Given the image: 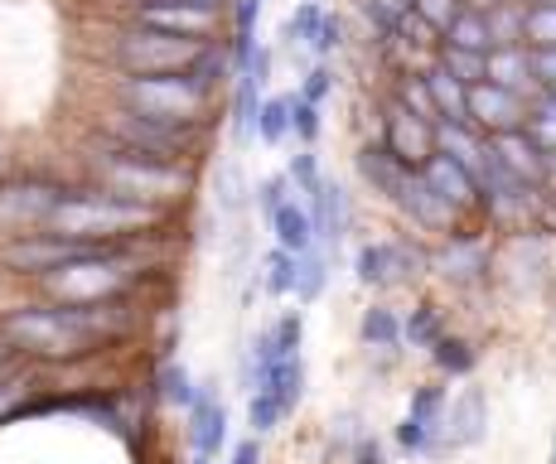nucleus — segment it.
Masks as SVG:
<instances>
[{
    "mask_svg": "<svg viewBox=\"0 0 556 464\" xmlns=\"http://www.w3.org/2000/svg\"><path fill=\"white\" fill-rule=\"evenodd\" d=\"M136 329V300H102V305H59V300H25L0 315V339L20 363H78L122 343Z\"/></svg>",
    "mask_w": 556,
    "mask_h": 464,
    "instance_id": "nucleus-1",
    "label": "nucleus"
},
{
    "mask_svg": "<svg viewBox=\"0 0 556 464\" xmlns=\"http://www.w3.org/2000/svg\"><path fill=\"white\" fill-rule=\"evenodd\" d=\"M179 223V213L141 203L131 193H116L98 185V179H68L53 203L49 233L73 237V242H92V247H122V242H165L169 228Z\"/></svg>",
    "mask_w": 556,
    "mask_h": 464,
    "instance_id": "nucleus-2",
    "label": "nucleus"
},
{
    "mask_svg": "<svg viewBox=\"0 0 556 464\" xmlns=\"http://www.w3.org/2000/svg\"><path fill=\"white\" fill-rule=\"evenodd\" d=\"M83 179H98V185L116 193L155 203V209L185 213V203L199 193V160H165V155H146V150L112 146L102 136H88L83 140Z\"/></svg>",
    "mask_w": 556,
    "mask_h": 464,
    "instance_id": "nucleus-3",
    "label": "nucleus"
},
{
    "mask_svg": "<svg viewBox=\"0 0 556 464\" xmlns=\"http://www.w3.org/2000/svg\"><path fill=\"white\" fill-rule=\"evenodd\" d=\"M160 242H122V247H88L83 256L63 262L59 272L35 280L39 300L59 305H102V300H136V290L151 280V256Z\"/></svg>",
    "mask_w": 556,
    "mask_h": 464,
    "instance_id": "nucleus-4",
    "label": "nucleus"
},
{
    "mask_svg": "<svg viewBox=\"0 0 556 464\" xmlns=\"http://www.w3.org/2000/svg\"><path fill=\"white\" fill-rule=\"evenodd\" d=\"M102 97L106 102H116V106H131V112L160 116V122L199 126V131H213V122H218V102H223V97L213 92L194 68L189 73H151V78L106 73Z\"/></svg>",
    "mask_w": 556,
    "mask_h": 464,
    "instance_id": "nucleus-5",
    "label": "nucleus"
},
{
    "mask_svg": "<svg viewBox=\"0 0 556 464\" xmlns=\"http://www.w3.org/2000/svg\"><path fill=\"white\" fill-rule=\"evenodd\" d=\"M208 49L203 39L165 35V29L136 25V20H112L102 29L98 59L106 73H126V78H151V73H189L199 53Z\"/></svg>",
    "mask_w": 556,
    "mask_h": 464,
    "instance_id": "nucleus-6",
    "label": "nucleus"
},
{
    "mask_svg": "<svg viewBox=\"0 0 556 464\" xmlns=\"http://www.w3.org/2000/svg\"><path fill=\"white\" fill-rule=\"evenodd\" d=\"M88 136H102V140H112V146L146 150V155H165V160H199L203 146H208V131H199V126L160 122V116L116 106V102H106V97L92 106Z\"/></svg>",
    "mask_w": 556,
    "mask_h": 464,
    "instance_id": "nucleus-7",
    "label": "nucleus"
},
{
    "mask_svg": "<svg viewBox=\"0 0 556 464\" xmlns=\"http://www.w3.org/2000/svg\"><path fill=\"white\" fill-rule=\"evenodd\" d=\"M68 179L63 175H35V170H5L0 175V237L35 233L49 223L53 203Z\"/></svg>",
    "mask_w": 556,
    "mask_h": 464,
    "instance_id": "nucleus-8",
    "label": "nucleus"
},
{
    "mask_svg": "<svg viewBox=\"0 0 556 464\" xmlns=\"http://www.w3.org/2000/svg\"><path fill=\"white\" fill-rule=\"evenodd\" d=\"M92 242H73V237H59L49 228H35V233H15V237H0V276L5 280H45L49 272H59L63 262L83 256Z\"/></svg>",
    "mask_w": 556,
    "mask_h": 464,
    "instance_id": "nucleus-9",
    "label": "nucleus"
},
{
    "mask_svg": "<svg viewBox=\"0 0 556 464\" xmlns=\"http://www.w3.org/2000/svg\"><path fill=\"white\" fill-rule=\"evenodd\" d=\"M426 272H431V247L412 242V237H378V242H363L354 252V280L368 290L406 286Z\"/></svg>",
    "mask_w": 556,
    "mask_h": 464,
    "instance_id": "nucleus-10",
    "label": "nucleus"
},
{
    "mask_svg": "<svg viewBox=\"0 0 556 464\" xmlns=\"http://www.w3.org/2000/svg\"><path fill=\"white\" fill-rule=\"evenodd\" d=\"M378 146L388 150L397 165L421 170L426 160L435 155V122H421L416 112H406L402 102H392V97H388V106H382V136H378Z\"/></svg>",
    "mask_w": 556,
    "mask_h": 464,
    "instance_id": "nucleus-11",
    "label": "nucleus"
},
{
    "mask_svg": "<svg viewBox=\"0 0 556 464\" xmlns=\"http://www.w3.org/2000/svg\"><path fill=\"white\" fill-rule=\"evenodd\" d=\"M392 209H397V213H402L406 223H412L416 233H431L435 242L465 228V213L451 209V203H445L441 193H435L431 185H426L421 175H406V185H402V193H397V203H392Z\"/></svg>",
    "mask_w": 556,
    "mask_h": 464,
    "instance_id": "nucleus-12",
    "label": "nucleus"
},
{
    "mask_svg": "<svg viewBox=\"0 0 556 464\" xmlns=\"http://www.w3.org/2000/svg\"><path fill=\"white\" fill-rule=\"evenodd\" d=\"M489 266H494V252H489V237L479 233H451L441 237V247L431 252V272L455 280V286H479V280H489Z\"/></svg>",
    "mask_w": 556,
    "mask_h": 464,
    "instance_id": "nucleus-13",
    "label": "nucleus"
},
{
    "mask_svg": "<svg viewBox=\"0 0 556 464\" xmlns=\"http://www.w3.org/2000/svg\"><path fill=\"white\" fill-rule=\"evenodd\" d=\"M465 116L479 136H504V131H522L528 122V97L498 88V83H475L465 102Z\"/></svg>",
    "mask_w": 556,
    "mask_h": 464,
    "instance_id": "nucleus-14",
    "label": "nucleus"
},
{
    "mask_svg": "<svg viewBox=\"0 0 556 464\" xmlns=\"http://www.w3.org/2000/svg\"><path fill=\"white\" fill-rule=\"evenodd\" d=\"M489 436V397L479 387H465L441 421V440H435V455H459V450H475Z\"/></svg>",
    "mask_w": 556,
    "mask_h": 464,
    "instance_id": "nucleus-15",
    "label": "nucleus"
},
{
    "mask_svg": "<svg viewBox=\"0 0 556 464\" xmlns=\"http://www.w3.org/2000/svg\"><path fill=\"white\" fill-rule=\"evenodd\" d=\"M185 436L194 455L218 460V450L228 446V406L218 397V383H199L194 402L185 406Z\"/></svg>",
    "mask_w": 556,
    "mask_h": 464,
    "instance_id": "nucleus-16",
    "label": "nucleus"
},
{
    "mask_svg": "<svg viewBox=\"0 0 556 464\" xmlns=\"http://www.w3.org/2000/svg\"><path fill=\"white\" fill-rule=\"evenodd\" d=\"M305 209H309V223H315V242L334 256L344 247L349 228H354V199H349V189L339 179H325V189L315 199H305Z\"/></svg>",
    "mask_w": 556,
    "mask_h": 464,
    "instance_id": "nucleus-17",
    "label": "nucleus"
},
{
    "mask_svg": "<svg viewBox=\"0 0 556 464\" xmlns=\"http://www.w3.org/2000/svg\"><path fill=\"white\" fill-rule=\"evenodd\" d=\"M489 160H494L508 179H518V185H528V189H542V179H547V155L532 146L528 131L489 136Z\"/></svg>",
    "mask_w": 556,
    "mask_h": 464,
    "instance_id": "nucleus-18",
    "label": "nucleus"
},
{
    "mask_svg": "<svg viewBox=\"0 0 556 464\" xmlns=\"http://www.w3.org/2000/svg\"><path fill=\"white\" fill-rule=\"evenodd\" d=\"M416 175H421L426 185L441 193V199L451 203V209L465 213V218H469V213H479V179L469 175V170L459 165V160H451V155H441V150H435V155L426 160V165L416 170Z\"/></svg>",
    "mask_w": 556,
    "mask_h": 464,
    "instance_id": "nucleus-19",
    "label": "nucleus"
},
{
    "mask_svg": "<svg viewBox=\"0 0 556 464\" xmlns=\"http://www.w3.org/2000/svg\"><path fill=\"white\" fill-rule=\"evenodd\" d=\"M435 150L459 160L475 179L489 170V136H479L469 122H435Z\"/></svg>",
    "mask_w": 556,
    "mask_h": 464,
    "instance_id": "nucleus-20",
    "label": "nucleus"
},
{
    "mask_svg": "<svg viewBox=\"0 0 556 464\" xmlns=\"http://www.w3.org/2000/svg\"><path fill=\"white\" fill-rule=\"evenodd\" d=\"M354 165H358V179H363V185H368L372 193H382V199H388V203H397V193H402V185H406V175H416V170L397 165V160H392L388 150L378 146V140H368V146H358Z\"/></svg>",
    "mask_w": 556,
    "mask_h": 464,
    "instance_id": "nucleus-21",
    "label": "nucleus"
},
{
    "mask_svg": "<svg viewBox=\"0 0 556 464\" xmlns=\"http://www.w3.org/2000/svg\"><path fill=\"white\" fill-rule=\"evenodd\" d=\"M266 233H271V247H286V252H309V247H319L315 242V223H309V209H305V199H286L281 209L271 213V218L262 223Z\"/></svg>",
    "mask_w": 556,
    "mask_h": 464,
    "instance_id": "nucleus-22",
    "label": "nucleus"
},
{
    "mask_svg": "<svg viewBox=\"0 0 556 464\" xmlns=\"http://www.w3.org/2000/svg\"><path fill=\"white\" fill-rule=\"evenodd\" d=\"M484 83H498V88L518 92V97H532L538 83H532V49L528 45H504L489 53L484 63Z\"/></svg>",
    "mask_w": 556,
    "mask_h": 464,
    "instance_id": "nucleus-23",
    "label": "nucleus"
},
{
    "mask_svg": "<svg viewBox=\"0 0 556 464\" xmlns=\"http://www.w3.org/2000/svg\"><path fill=\"white\" fill-rule=\"evenodd\" d=\"M421 78H426V92H431V102H435V122H469V116H465L469 88L455 78L451 68H441V63L431 59L421 68Z\"/></svg>",
    "mask_w": 556,
    "mask_h": 464,
    "instance_id": "nucleus-24",
    "label": "nucleus"
},
{
    "mask_svg": "<svg viewBox=\"0 0 556 464\" xmlns=\"http://www.w3.org/2000/svg\"><path fill=\"white\" fill-rule=\"evenodd\" d=\"M208 209H218L223 218H228V213H242L252 203V189H248V179H242V165L238 160H223L218 170H213L208 175Z\"/></svg>",
    "mask_w": 556,
    "mask_h": 464,
    "instance_id": "nucleus-25",
    "label": "nucleus"
},
{
    "mask_svg": "<svg viewBox=\"0 0 556 464\" xmlns=\"http://www.w3.org/2000/svg\"><path fill=\"white\" fill-rule=\"evenodd\" d=\"M256 392H271L276 402H281V412L291 416L295 406H301V397H305V359L301 353H295V359H276L271 373H266V383L256 387Z\"/></svg>",
    "mask_w": 556,
    "mask_h": 464,
    "instance_id": "nucleus-26",
    "label": "nucleus"
},
{
    "mask_svg": "<svg viewBox=\"0 0 556 464\" xmlns=\"http://www.w3.org/2000/svg\"><path fill=\"white\" fill-rule=\"evenodd\" d=\"M295 262H301V256L286 252V247H266L262 262H256V272H252V276H256V286H262L271 300L295 296Z\"/></svg>",
    "mask_w": 556,
    "mask_h": 464,
    "instance_id": "nucleus-27",
    "label": "nucleus"
},
{
    "mask_svg": "<svg viewBox=\"0 0 556 464\" xmlns=\"http://www.w3.org/2000/svg\"><path fill=\"white\" fill-rule=\"evenodd\" d=\"M445 406H451V392H445L441 383H421L412 392V402H406V421H416V426L431 436V455H435V440H441Z\"/></svg>",
    "mask_w": 556,
    "mask_h": 464,
    "instance_id": "nucleus-28",
    "label": "nucleus"
},
{
    "mask_svg": "<svg viewBox=\"0 0 556 464\" xmlns=\"http://www.w3.org/2000/svg\"><path fill=\"white\" fill-rule=\"evenodd\" d=\"M358 339H363V349L397 353L402 349V315L392 305H368L358 319Z\"/></svg>",
    "mask_w": 556,
    "mask_h": 464,
    "instance_id": "nucleus-29",
    "label": "nucleus"
},
{
    "mask_svg": "<svg viewBox=\"0 0 556 464\" xmlns=\"http://www.w3.org/2000/svg\"><path fill=\"white\" fill-rule=\"evenodd\" d=\"M441 45H451V49H469V53H494V35H489V20H484V10H459L455 15V25L441 35Z\"/></svg>",
    "mask_w": 556,
    "mask_h": 464,
    "instance_id": "nucleus-30",
    "label": "nucleus"
},
{
    "mask_svg": "<svg viewBox=\"0 0 556 464\" xmlns=\"http://www.w3.org/2000/svg\"><path fill=\"white\" fill-rule=\"evenodd\" d=\"M441 334H445V315L431 305V300H421L416 310H406V315H402V343H412V349L431 353Z\"/></svg>",
    "mask_w": 556,
    "mask_h": 464,
    "instance_id": "nucleus-31",
    "label": "nucleus"
},
{
    "mask_svg": "<svg viewBox=\"0 0 556 464\" xmlns=\"http://www.w3.org/2000/svg\"><path fill=\"white\" fill-rule=\"evenodd\" d=\"M522 131L532 136V146L542 155H556V92H532L528 97V122Z\"/></svg>",
    "mask_w": 556,
    "mask_h": 464,
    "instance_id": "nucleus-32",
    "label": "nucleus"
},
{
    "mask_svg": "<svg viewBox=\"0 0 556 464\" xmlns=\"http://www.w3.org/2000/svg\"><path fill=\"white\" fill-rule=\"evenodd\" d=\"M325 290H329V252L325 247H309V252H301V262H295V300L315 305Z\"/></svg>",
    "mask_w": 556,
    "mask_h": 464,
    "instance_id": "nucleus-33",
    "label": "nucleus"
},
{
    "mask_svg": "<svg viewBox=\"0 0 556 464\" xmlns=\"http://www.w3.org/2000/svg\"><path fill=\"white\" fill-rule=\"evenodd\" d=\"M194 392H199L194 373H189L179 359H165V363L155 368V397H160L165 406H179V412H185V406L194 402Z\"/></svg>",
    "mask_w": 556,
    "mask_h": 464,
    "instance_id": "nucleus-34",
    "label": "nucleus"
},
{
    "mask_svg": "<svg viewBox=\"0 0 556 464\" xmlns=\"http://www.w3.org/2000/svg\"><path fill=\"white\" fill-rule=\"evenodd\" d=\"M256 140L262 146H286L291 140V97H262V106H256Z\"/></svg>",
    "mask_w": 556,
    "mask_h": 464,
    "instance_id": "nucleus-35",
    "label": "nucleus"
},
{
    "mask_svg": "<svg viewBox=\"0 0 556 464\" xmlns=\"http://www.w3.org/2000/svg\"><path fill=\"white\" fill-rule=\"evenodd\" d=\"M522 45L556 49V0H522Z\"/></svg>",
    "mask_w": 556,
    "mask_h": 464,
    "instance_id": "nucleus-36",
    "label": "nucleus"
},
{
    "mask_svg": "<svg viewBox=\"0 0 556 464\" xmlns=\"http://www.w3.org/2000/svg\"><path fill=\"white\" fill-rule=\"evenodd\" d=\"M431 363L445 377H469V373H475V363H479V353H475V343H469V339H459V334L445 329L441 339H435V349H431Z\"/></svg>",
    "mask_w": 556,
    "mask_h": 464,
    "instance_id": "nucleus-37",
    "label": "nucleus"
},
{
    "mask_svg": "<svg viewBox=\"0 0 556 464\" xmlns=\"http://www.w3.org/2000/svg\"><path fill=\"white\" fill-rule=\"evenodd\" d=\"M325 0H301V5L291 10V20L281 25V39L291 49H309L315 45V35H319V25H325Z\"/></svg>",
    "mask_w": 556,
    "mask_h": 464,
    "instance_id": "nucleus-38",
    "label": "nucleus"
},
{
    "mask_svg": "<svg viewBox=\"0 0 556 464\" xmlns=\"http://www.w3.org/2000/svg\"><path fill=\"white\" fill-rule=\"evenodd\" d=\"M489 35H494V49L504 45H522V0H494L484 10Z\"/></svg>",
    "mask_w": 556,
    "mask_h": 464,
    "instance_id": "nucleus-39",
    "label": "nucleus"
},
{
    "mask_svg": "<svg viewBox=\"0 0 556 464\" xmlns=\"http://www.w3.org/2000/svg\"><path fill=\"white\" fill-rule=\"evenodd\" d=\"M291 97V140H301L305 150L319 146V131H325V106L305 102L301 92H286Z\"/></svg>",
    "mask_w": 556,
    "mask_h": 464,
    "instance_id": "nucleus-40",
    "label": "nucleus"
},
{
    "mask_svg": "<svg viewBox=\"0 0 556 464\" xmlns=\"http://www.w3.org/2000/svg\"><path fill=\"white\" fill-rule=\"evenodd\" d=\"M286 179H291V189H295V199H315L319 189H325V170H319V155L315 150H295L291 155V165H286Z\"/></svg>",
    "mask_w": 556,
    "mask_h": 464,
    "instance_id": "nucleus-41",
    "label": "nucleus"
},
{
    "mask_svg": "<svg viewBox=\"0 0 556 464\" xmlns=\"http://www.w3.org/2000/svg\"><path fill=\"white\" fill-rule=\"evenodd\" d=\"M435 63L441 68H451L465 88H475V83H484V63L489 53H469V49H451V45H435Z\"/></svg>",
    "mask_w": 556,
    "mask_h": 464,
    "instance_id": "nucleus-42",
    "label": "nucleus"
},
{
    "mask_svg": "<svg viewBox=\"0 0 556 464\" xmlns=\"http://www.w3.org/2000/svg\"><path fill=\"white\" fill-rule=\"evenodd\" d=\"M266 339H271L276 359H295V353H301V343H305V319H301V310H286V315H276V325L266 329Z\"/></svg>",
    "mask_w": 556,
    "mask_h": 464,
    "instance_id": "nucleus-43",
    "label": "nucleus"
},
{
    "mask_svg": "<svg viewBox=\"0 0 556 464\" xmlns=\"http://www.w3.org/2000/svg\"><path fill=\"white\" fill-rule=\"evenodd\" d=\"M286 421H291V416L281 412V402H276L271 392H248V426H252V436H256V440L271 436V430H276V426H286Z\"/></svg>",
    "mask_w": 556,
    "mask_h": 464,
    "instance_id": "nucleus-44",
    "label": "nucleus"
},
{
    "mask_svg": "<svg viewBox=\"0 0 556 464\" xmlns=\"http://www.w3.org/2000/svg\"><path fill=\"white\" fill-rule=\"evenodd\" d=\"M286 199H295V189H291V179H286V170H281V175H266V179H256V189H252V209L262 213V223L271 218V213L281 209Z\"/></svg>",
    "mask_w": 556,
    "mask_h": 464,
    "instance_id": "nucleus-45",
    "label": "nucleus"
},
{
    "mask_svg": "<svg viewBox=\"0 0 556 464\" xmlns=\"http://www.w3.org/2000/svg\"><path fill=\"white\" fill-rule=\"evenodd\" d=\"M406 10H412L421 25H431L435 35H445V29L455 25V15L465 10V0H406Z\"/></svg>",
    "mask_w": 556,
    "mask_h": 464,
    "instance_id": "nucleus-46",
    "label": "nucleus"
},
{
    "mask_svg": "<svg viewBox=\"0 0 556 464\" xmlns=\"http://www.w3.org/2000/svg\"><path fill=\"white\" fill-rule=\"evenodd\" d=\"M339 49H344V20H339L334 10H325V25H319L315 45H309V59H315V63H329Z\"/></svg>",
    "mask_w": 556,
    "mask_h": 464,
    "instance_id": "nucleus-47",
    "label": "nucleus"
},
{
    "mask_svg": "<svg viewBox=\"0 0 556 464\" xmlns=\"http://www.w3.org/2000/svg\"><path fill=\"white\" fill-rule=\"evenodd\" d=\"M329 92H334V68H329V63H309L305 78H301V97L315 106H325Z\"/></svg>",
    "mask_w": 556,
    "mask_h": 464,
    "instance_id": "nucleus-48",
    "label": "nucleus"
},
{
    "mask_svg": "<svg viewBox=\"0 0 556 464\" xmlns=\"http://www.w3.org/2000/svg\"><path fill=\"white\" fill-rule=\"evenodd\" d=\"M532 83L538 92H556V49H532Z\"/></svg>",
    "mask_w": 556,
    "mask_h": 464,
    "instance_id": "nucleus-49",
    "label": "nucleus"
},
{
    "mask_svg": "<svg viewBox=\"0 0 556 464\" xmlns=\"http://www.w3.org/2000/svg\"><path fill=\"white\" fill-rule=\"evenodd\" d=\"M349 460H354V464H388V450H382V446H378V440H372V436H363L358 446H354V455H349Z\"/></svg>",
    "mask_w": 556,
    "mask_h": 464,
    "instance_id": "nucleus-50",
    "label": "nucleus"
},
{
    "mask_svg": "<svg viewBox=\"0 0 556 464\" xmlns=\"http://www.w3.org/2000/svg\"><path fill=\"white\" fill-rule=\"evenodd\" d=\"M228 464H262V440H256V436L238 440V446H232V455H228Z\"/></svg>",
    "mask_w": 556,
    "mask_h": 464,
    "instance_id": "nucleus-51",
    "label": "nucleus"
},
{
    "mask_svg": "<svg viewBox=\"0 0 556 464\" xmlns=\"http://www.w3.org/2000/svg\"><path fill=\"white\" fill-rule=\"evenodd\" d=\"M542 193H556V155H547V179H542Z\"/></svg>",
    "mask_w": 556,
    "mask_h": 464,
    "instance_id": "nucleus-52",
    "label": "nucleus"
},
{
    "mask_svg": "<svg viewBox=\"0 0 556 464\" xmlns=\"http://www.w3.org/2000/svg\"><path fill=\"white\" fill-rule=\"evenodd\" d=\"M10 363H15V353H10V343L0 339V368H10Z\"/></svg>",
    "mask_w": 556,
    "mask_h": 464,
    "instance_id": "nucleus-53",
    "label": "nucleus"
},
{
    "mask_svg": "<svg viewBox=\"0 0 556 464\" xmlns=\"http://www.w3.org/2000/svg\"><path fill=\"white\" fill-rule=\"evenodd\" d=\"M189 464H218V460H208V455H194V460H189Z\"/></svg>",
    "mask_w": 556,
    "mask_h": 464,
    "instance_id": "nucleus-54",
    "label": "nucleus"
},
{
    "mask_svg": "<svg viewBox=\"0 0 556 464\" xmlns=\"http://www.w3.org/2000/svg\"><path fill=\"white\" fill-rule=\"evenodd\" d=\"M5 170H10V165H5V150H0V175H5Z\"/></svg>",
    "mask_w": 556,
    "mask_h": 464,
    "instance_id": "nucleus-55",
    "label": "nucleus"
},
{
    "mask_svg": "<svg viewBox=\"0 0 556 464\" xmlns=\"http://www.w3.org/2000/svg\"><path fill=\"white\" fill-rule=\"evenodd\" d=\"M388 5H397V10H406V0H388Z\"/></svg>",
    "mask_w": 556,
    "mask_h": 464,
    "instance_id": "nucleus-56",
    "label": "nucleus"
},
{
    "mask_svg": "<svg viewBox=\"0 0 556 464\" xmlns=\"http://www.w3.org/2000/svg\"><path fill=\"white\" fill-rule=\"evenodd\" d=\"M552 464H556V446H552Z\"/></svg>",
    "mask_w": 556,
    "mask_h": 464,
    "instance_id": "nucleus-57",
    "label": "nucleus"
},
{
    "mask_svg": "<svg viewBox=\"0 0 556 464\" xmlns=\"http://www.w3.org/2000/svg\"><path fill=\"white\" fill-rule=\"evenodd\" d=\"M0 280H5V276H0Z\"/></svg>",
    "mask_w": 556,
    "mask_h": 464,
    "instance_id": "nucleus-58",
    "label": "nucleus"
}]
</instances>
